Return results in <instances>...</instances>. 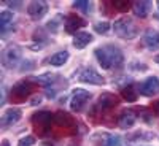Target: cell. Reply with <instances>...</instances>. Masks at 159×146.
<instances>
[{"label":"cell","instance_id":"cb8c5ba5","mask_svg":"<svg viewBox=\"0 0 159 146\" xmlns=\"http://www.w3.org/2000/svg\"><path fill=\"white\" fill-rule=\"evenodd\" d=\"M119 137H115V135H105V141H103V146H119Z\"/></svg>","mask_w":159,"mask_h":146},{"label":"cell","instance_id":"484cf974","mask_svg":"<svg viewBox=\"0 0 159 146\" xmlns=\"http://www.w3.org/2000/svg\"><path fill=\"white\" fill-rule=\"evenodd\" d=\"M113 7L119 11H126L129 10V2H113Z\"/></svg>","mask_w":159,"mask_h":146},{"label":"cell","instance_id":"d4e9b609","mask_svg":"<svg viewBox=\"0 0 159 146\" xmlns=\"http://www.w3.org/2000/svg\"><path fill=\"white\" fill-rule=\"evenodd\" d=\"M34 143H35V138L32 135H27V137H22L19 140L18 146H34Z\"/></svg>","mask_w":159,"mask_h":146},{"label":"cell","instance_id":"9a60e30c","mask_svg":"<svg viewBox=\"0 0 159 146\" xmlns=\"http://www.w3.org/2000/svg\"><path fill=\"white\" fill-rule=\"evenodd\" d=\"M132 11H134V15L145 19L148 18L150 11H151V2H134L132 5Z\"/></svg>","mask_w":159,"mask_h":146},{"label":"cell","instance_id":"30bf717a","mask_svg":"<svg viewBox=\"0 0 159 146\" xmlns=\"http://www.w3.org/2000/svg\"><path fill=\"white\" fill-rule=\"evenodd\" d=\"M86 25V21L81 19L80 16H73V15H69L67 18H65V30H67L69 33H75L78 29H81ZM78 33V32H76Z\"/></svg>","mask_w":159,"mask_h":146},{"label":"cell","instance_id":"d6986e66","mask_svg":"<svg viewBox=\"0 0 159 146\" xmlns=\"http://www.w3.org/2000/svg\"><path fill=\"white\" fill-rule=\"evenodd\" d=\"M13 24V13L10 11H2L0 13V27H2V33L8 30V27Z\"/></svg>","mask_w":159,"mask_h":146},{"label":"cell","instance_id":"83f0119b","mask_svg":"<svg viewBox=\"0 0 159 146\" xmlns=\"http://www.w3.org/2000/svg\"><path fill=\"white\" fill-rule=\"evenodd\" d=\"M42 102V97H35L34 100H32V105H37V103H40Z\"/></svg>","mask_w":159,"mask_h":146},{"label":"cell","instance_id":"ba28073f","mask_svg":"<svg viewBox=\"0 0 159 146\" xmlns=\"http://www.w3.org/2000/svg\"><path fill=\"white\" fill-rule=\"evenodd\" d=\"M48 10H49V7H48L46 2H32V3L27 7L29 16H30L32 19H35V21L42 19L46 13H48Z\"/></svg>","mask_w":159,"mask_h":146},{"label":"cell","instance_id":"4316f807","mask_svg":"<svg viewBox=\"0 0 159 146\" xmlns=\"http://www.w3.org/2000/svg\"><path fill=\"white\" fill-rule=\"evenodd\" d=\"M153 111H154V114H156V116H159V100H157V102H154V105H153Z\"/></svg>","mask_w":159,"mask_h":146},{"label":"cell","instance_id":"7a4b0ae2","mask_svg":"<svg viewBox=\"0 0 159 146\" xmlns=\"http://www.w3.org/2000/svg\"><path fill=\"white\" fill-rule=\"evenodd\" d=\"M113 30H115V33L119 38H124V40H134L139 35L137 24L130 18H127V16L116 19L115 24H113Z\"/></svg>","mask_w":159,"mask_h":146},{"label":"cell","instance_id":"8992f818","mask_svg":"<svg viewBox=\"0 0 159 146\" xmlns=\"http://www.w3.org/2000/svg\"><path fill=\"white\" fill-rule=\"evenodd\" d=\"M51 113L49 111H38V113H35L34 114V117H32V122H34V126H35V129H37V132L40 130L42 134H45V132L49 129V124H51Z\"/></svg>","mask_w":159,"mask_h":146},{"label":"cell","instance_id":"277c9868","mask_svg":"<svg viewBox=\"0 0 159 146\" xmlns=\"http://www.w3.org/2000/svg\"><path fill=\"white\" fill-rule=\"evenodd\" d=\"M139 92L145 97H151V95L159 94V78L150 76L147 79H143L139 86Z\"/></svg>","mask_w":159,"mask_h":146},{"label":"cell","instance_id":"44dd1931","mask_svg":"<svg viewBox=\"0 0 159 146\" xmlns=\"http://www.w3.org/2000/svg\"><path fill=\"white\" fill-rule=\"evenodd\" d=\"M54 75H51V73H46V75H42V76H37V78H32L34 81H37V83H40V84H43V86H49V84H52L54 83Z\"/></svg>","mask_w":159,"mask_h":146},{"label":"cell","instance_id":"52a82bcc","mask_svg":"<svg viewBox=\"0 0 159 146\" xmlns=\"http://www.w3.org/2000/svg\"><path fill=\"white\" fill-rule=\"evenodd\" d=\"M80 81L94 84V86H102V84H105V78L100 76L94 69H84L81 72V75H80Z\"/></svg>","mask_w":159,"mask_h":146},{"label":"cell","instance_id":"5b68a950","mask_svg":"<svg viewBox=\"0 0 159 146\" xmlns=\"http://www.w3.org/2000/svg\"><path fill=\"white\" fill-rule=\"evenodd\" d=\"M89 99H91V94L88 91H84V89H75L73 95H72V100H70V108L73 111H81Z\"/></svg>","mask_w":159,"mask_h":146},{"label":"cell","instance_id":"2e32d148","mask_svg":"<svg viewBox=\"0 0 159 146\" xmlns=\"http://www.w3.org/2000/svg\"><path fill=\"white\" fill-rule=\"evenodd\" d=\"M30 92V83L29 81H19L15 84L13 87V94H15L18 99H25Z\"/></svg>","mask_w":159,"mask_h":146},{"label":"cell","instance_id":"3957f363","mask_svg":"<svg viewBox=\"0 0 159 146\" xmlns=\"http://www.w3.org/2000/svg\"><path fill=\"white\" fill-rule=\"evenodd\" d=\"M21 54H22V51H21V48L18 45H10L2 52V64L5 65L7 69L16 67L19 59H21Z\"/></svg>","mask_w":159,"mask_h":146},{"label":"cell","instance_id":"ac0fdd59","mask_svg":"<svg viewBox=\"0 0 159 146\" xmlns=\"http://www.w3.org/2000/svg\"><path fill=\"white\" fill-rule=\"evenodd\" d=\"M54 121L59 124V126H64V127H70L73 126V117L69 114V113H65V111H57L54 114Z\"/></svg>","mask_w":159,"mask_h":146},{"label":"cell","instance_id":"f546056e","mask_svg":"<svg viewBox=\"0 0 159 146\" xmlns=\"http://www.w3.org/2000/svg\"><path fill=\"white\" fill-rule=\"evenodd\" d=\"M154 62H156V64H159V56H156V57H154Z\"/></svg>","mask_w":159,"mask_h":146},{"label":"cell","instance_id":"7c38bea8","mask_svg":"<svg viewBox=\"0 0 159 146\" xmlns=\"http://www.w3.org/2000/svg\"><path fill=\"white\" fill-rule=\"evenodd\" d=\"M143 43L148 49H159V32L148 29L143 35Z\"/></svg>","mask_w":159,"mask_h":146},{"label":"cell","instance_id":"ffe728a7","mask_svg":"<svg viewBox=\"0 0 159 146\" xmlns=\"http://www.w3.org/2000/svg\"><path fill=\"white\" fill-rule=\"evenodd\" d=\"M121 94H123V97L127 100V102H135L137 100V95H139V92H135V89H134V86L132 84H129V86H124L123 89H121Z\"/></svg>","mask_w":159,"mask_h":146},{"label":"cell","instance_id":"e0dca14e","mask_svg":"<svg viewBox=\"0 0 159 146\" xmlns=\"http://www.w3.org/2000/svg\"><path fill=\"white\" fill-rule=\"evenodd\" d=\"M67 60H69V52L67 51H59V52H56V54H52L49 57V64L52 67H61V65H64Z\"/></svg>","mask_w":159,"mask_h":146},{"label":"cell","instance_id":"9c48e42d","mask_svg":"<svg viewBox=\"0 0 159 146\" xmlns=\"http://www.w3.org/2000/svg\"><path fill=\"white\" fill-rule=\"evenodd\" d=\"M21 116H22V111L19 108H8L3 113L2 119H0V124H2L3 129H7V127H10L13 124H16L19 119H21Z\"/></svg>","mask_w":159,"mask_h":146},{"label":"cell","instance_id":"4dcf8cb0","mask_svg":"<svg viewBox=\"0 0 159 146\" xmlns=\"http://www.w3.org/2000/svg\"><path fill=\"white\" fill-rule=\"evenodd\" d=\"M156 3H157V8H159V0H157V2H156Z\"/></svg>","mask_w":159,"mask_h":146},{"label":"cell","instance_id":"7402d4cb","mask_svg":"<svg viewBox=\"0 0 159 146\" xmlns=\"http://www.w3.org/2000/svg\"><path fill=\"white\" fill-rule=\"evenodd\" d=\"M73 7L80 11H83V13H89L91 8H92L91 2H88V0H76V2H73Z\"/></svg>","mask_w":159,"mask_h":146},{"label":"cell","instance_id":"8fae6325","mask_svg":"<svg viewBox=\"0 0 159 146\" xmlns=\"http://www.w3.org/2000/svg\"><path fill=\"white\" fill-rule=\"evenodd\" d=\"M135 119H137V114L132 111V110H124L118 117V126L121 129H130L132 126L135 124Z\"/></svg>","mask_w":159,"mask_h":146},{"label":"cell","instance_id":"f1b7e54d","mask_svg":"<svg viewBox=\"0 0 159 146\" xmlns=\"http://www.w3.org/2000/svg\"><path fill=\"white\" fill-rule=\"evenodd\" d=\"M2 146H10V143H8L7 140H3V141H2Z\"/></svg>","mask_w":159,"mask_h":146},{"label":"cell","instance_id":"1f68e13d","mask_svg":"<svg viewBox=\"0 0 159 146\" xmlns=\"http://www.w3.org/2000/svg\"><path fill=\"white\" fill-rule=\"evenodd\" d=\"M70 146H78V144H70Z\"/></svg>","mask_w":159,"mask_h":146},{"label":"cell","instance_id":"6da1fadb","mask_svg":"<svg viewBox=\"0 0 159 146\" xmlns=\"http://www.w3.org/2000/svg\"><path fill=\"white\" fill-rule=\"evenodd\" d=\"M94 54H96L99 64L102 65V69H105V70L115 69L118 65H121V62H123V52L115 45L99 46V48H96Z\"/></svg>","mask_w":159,"mask_h":146},{"label":"cell","instance_id":"603a6c76","mask_svg":"<svg viewBox=\"0 0 159 146\" xmlns=\"http://www.w3.org/2000/svg\"><path fill=\"white\" fill-rule=\"evenodd\" d=\"M94 30H96L97 33H102V35H105V33H108V30H110V24H108L107 21H100V22H96V24H94Z\"/></svg>","mask_w":159,"mask_h":146},{"label":"cell","instance_id":"5bb4252c","mask_svg":"<svg viewBox=\"0 0 159 146\" xmlns=\"http://www.w3.org/2000/svg\"><path fill=\"white\" fill-rule=\"evenodd\" d=\"M115 105H118V97L110 94V92H105V94H102L99 97V102H97V107L100 110H108L111 107H115Z\"/></svg>","mask_w":159,"mask_h":146},{"label":"cell","instance_id":"4fadbf2b","mask_svg":"<svg viewBox=\"0 0 159 146\" xmlns=\"http://www.w3.org/2000/svg\"><path fill=\"white\" fill-rule=\"evenodd\" d=\"M92 40H94V37H92L91 33H88V32H78L73 37V46L76 49H84L92 42Z\"/></svg>","mask_w":159,"mask_h":146}]
</instances>
